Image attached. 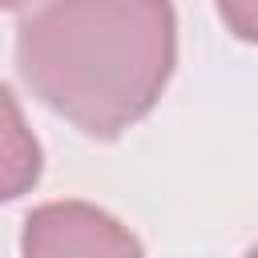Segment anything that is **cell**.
Returning <instances> with one entry per match:
<instances>
[{
  "mask_svg": "<svg viewBox=\"0 0 258 258\" xmlns=\"http://www.w3.org/2000/svg\"><path fill=\"white\" fill-rule=\"evenodd\" d=\"M246 258H258V246H254V250H250V254H246Z\"/></svg>",
  "mask_w": 258,
  "mask_h": 258,
  "instance_id": "cell-6",
  "label": "cell"
},
{
  "mask_svg": "<svg viewBox=\"0 0 258 258\" xmlns=\"http://www.w3.org/2000/svg\"><path fill=\"white\" fill-rule=\"evenodd\" d=\"M44 169V153L36 133L24 121L20 101L12 97V89L0 81V202H16L24 198Z\"/></svg>",
  "mask_w": 258,
  "mask_h": 258,
  "instance_id": "cell-3",
  "label": "cell"
},
{
  "mask_svg": "<svg viewBox=\"0 0 258 258\" xmlns=\"http://www.w3.org/2000/svg\"><path fill=\"white\" fill-rule=\"evenodd\" d=\"M173 64V0H48L16 28L24 89L97 141L149 117Z\"/></svg>",
  "mask_w": 258,
  "mask_h": 258,
  "instance_id": "cell-1",
  "label": "cell"
},
{
  "mask_svg": "<svg viewBox=\"0 0 258 258\" xmlns=\"http://www.w3.org/2000/svg\"><path fill=\"white\" fill-rule=\"evenodd\" d=\"M20 258H145L137 234L89 202H44L28 210Z\"/></svg>",
  "mask_w": 258,
  "mask_h": 258,
  "instance_id": "cell-2",
  "label": "cell"
},
{
  "mask_svg": "<svg viewBox=\"0 0 258 258\" xmlns=\"http://www.w3.org/2000/svg\"><path fill=\"white\" fill-rule=\"evenodd\" d=\"M20 4H28V0H0V12H8V8H20Z\"/></svg>",
  "mask_w": 258,
  "mask_h": 258,
  "instance_id": "cell-5",
  "label": "cell"
},
{
  "mask_svg": "<svg viewBox=\"0 0 258 258\" xmlns=\"http://www.w3.org/2000/svg\"><path fill=\"white\" fill-rule=\"evenodd\" d=\"M218 4V16L226 20V28L246 40V44H258V0H214Z\"/></svg>",
  "mask_w": 258,
  "mask_h": 258,
  "instance_id": "cell-4",
  "label": "cell"
}]
</instances>
